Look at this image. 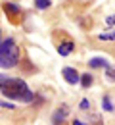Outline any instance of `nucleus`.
Instances as JSON below:
<instances>
[{
  "label": "nucleus",
  "instance_id": "f257e3e1",
  "mask_svg": "<svg viewBox=\"0 0 115 125\" xmlns=\"http://www.w3.org/2000/svg\"><path fill=\"white\" fill-rule=\"evenodd\" d=\"M0 93L10 100H17L23 104H33L35 93L27 87V83L23 79L17 77H8V75H0Z\"/></svg>",
  "mask_w": 115,
  "mask_h": 125
},
{
  "label": "nucleus",
  "instance_id": "f03ea898",
  "mask_svg": "<svg viewBox=\"0 0 115 125\" xmlns=\"http://www.w3.org/2000/svg\"><path fill=\"white\" fill-rule=\"evenodd\" d=\"M21 62V52L16 41L10 37L0 42V69H14Z\"/></svg>",
  "mask_w": 115,
  "mask_h": 125
},
{
  "label": "nucleus",
  "instance_id": "7ed1b4c3",
  "mask_svg": "<svg viewBox=\"0 0 115 125\" xmlns=\"http://www.w3.org/2000/svg\"><path fill=\"white\" fill-rule=\"evenodd\" d=\"M2 10H4V14H6V19H8L12 25H21V23H23L25 12H23L21 6H17L16 2L4 0V2H2Z\"/></svg>",
  "mask_w": 115,
  "mask_h": 125
},
{
  "label": "nucleus",
  "instance_id": "20e7f679",
  "mask_svg": "<svg viewBox=\"0 0 115 125\" xmlns=\"http://www.w3.org/2000/svg\"><path fill=\"white\" fill-rule=\"evenodd\" d=\"M62 75H63V79H65L69 85H79L81 83V73L75 69V67H63L62 69Z\"/></svg>",
  "mask_w": 115,
  "mask_h": 125
},
{
  "label": "nucleus",
  "instance_id": "39448f33",
  "mask_svg": "<svg viewBox=\"0 0 115 125\" xmlns=\"http://www.w3.org/2000/svg\"><path fill=\"white\" fill-rule=\"evenodd\" d=\"M56 50H58V54L60 56H69V54H73V50H75V42L71 41V39H65V41H62V42H58L56 44Z\"/></svg>",
  "mask_w": 115,
  "mask_h": 125
},
{
  "label": "nucleus",
  "instance_id": "423d86ee",
  "mask_svg": "<svg viewBox=\"0 0 115 125\" xmlns=\"http://www.w3.org/2000/svg\"><path fill=\"white\" fill-rule=\"evenodd\" d=\"M67 117H69V106L67 104H60L58 110L52 114V121L54 123H63Z\"/></svg>",
  "mask_w": 115,
  "mask_h": 125
},
{
  "label": "nucleus",
  "instance_id": "0eeeda50",
  "mask_svg": "<svg viewBox=\"0 0 115 125\" xmlns=\"http://www.w3.org/2000/svg\"><path fill=\"white\" fill-rule=\"evenodd\" d=\"M88 67H92V69H106V67H109V62L106 58H102V56H96V58L88 60Z\"/></svg>",
  "mask_w": 115,
  "mask_h": 125
},
{
  "label": "nucleus",
  "instance_id": "6e6552de",
  "mask_svg": "<svg viewBox=\"0 0 115 125\" xmlns=\"http://www.w3.org/2000/svg\"><path fill=\"white\" fill-rule=\"evenodd\" d=\"M92 83H94V75H92L90 71L81 73V85H82V89H90V87H92Z\"/></svg>",
  "mask_w": 115,
  "mask_h": 125
},
{
  "label": "nucleus",
  "instance_id": "1a4fd4ad",
  "mask_svg": "<svg viewBox=\"0 0 115 125\" xmlns=\"http://www.w3.org/2000/svg\"><path fill=\"white\" fill-rule=\"evenodd\" d=\"M102 108L106 110V112H115V104H113V100H111L109 94H104L102 96Z\"/></svg>",
  "mask_w": 115,
  "mask_h": 125
},
{
  "label": "nucleus",
  "instance_id": "9d476101",
  "mask_svg": "<svg viewBox=\"0 0 115 125\" xmlns=\"http://www.w3.org/2000/svg\"><path fill=\"white\" fill-rule=\"evenodd\" d=\"M52 6V0H35V8L36 10H48Z\"/></svg>",
  "mask_w": 115,
  "mask_h": 125
},
{
  "label": "nucleus",
  "instance_id": "9b49d317",
  "mask_svg": "<svg viewBox=\"0 0 115 125\" xmlns=\"http://www.w3.org/2000/svg\"><path fill=\"white\" fill-rule=\"evenodd\" d=\"M98 39H100V41H115V31H111V33H100Z\"/></svg>",
  "mask_w": 115,
  "mask_h": 125
},
{
  "label": "nucleus",
  "instance_id": "f8f14e48",
  "mask_svg": "<svg viewBox=\"0 0 115 125\" xmlns=\"http://www.w3.org/2000/svg\"><path fill=\"white\" fill-rule=\"evenodd\" d=\"M106 77L109 81H115V67H106Z\"/></svg>",
  "mask_w": 115,
  "mask_h": 125
},
{
  "label": "nucleus",
  "instance_id": "ddd939ff",
  "mask_svg": "<svg viewBox=\"0 0 115 125\" xmlns=\"http://www.w3.org/2000/svg\"><path fill=\"white\" fill-rule=\"evenodd\" d=\"M106 25H107V27H113L115 25V14H111V16L106 17Z\"/></svg>",
  "mask_w": 115,
  "mask_h": 125
},
{
  "label": "nucleus",
  "instance_id": "4468645a",
  "mask_svg": "<svg viewBox=\"0 0 115 125\" xmlns=\"http://www.w3.org/2000/svg\"><path fill=\"white\" fill-rule=\"evenodd\" d=\"M0 108H8V110H16V106L12 102H6V100H0Z\"/></svg>",
  "mask_w": 115,
  "mask_h": 125
},
{
  "label": "nucleus",
  "instance_id": "2eb2a0df",
  "mask_svg": "<svg viewBox=\"0 0 115 125\" xmlns=\"http://www.w3.org/2000/svg\"><path fill=\"white\" fill-rule=\"evenodd\" d=\"M79 108H81V110H88V108H90V102H88L86 98H82L81 102H79Z\"/></svg>",
  "mask_w": 115,
  "mask_h": 125
},
{
  "label": "nucleus",
  "instance_id": "dca6fc26",
  "mask_svg": "<svg viewBox=\"0 0 115 125\" xmlns=\"http://www.w3.org/2000/svg\"><path fill=\"white\" fill-rule=\"evenodd\" d=\"M88 119H90V123H102V117H98V115H90Z\"/></svg>",
  "mask_w": 115,
  "mask_h": 125
},
{
  "label": "nucleus",
  "instance_id": "f3484780",
  "mask_svg": "<svg viewBox=\"0 0 115 125\" xmlns=\"http://www.w3.org/2000/svg\"><path fill=\"white\" fill-rule=\"evenodd\" d=\"M0 42H2V31H0Z\"/></svg>",
  "mask_w": 115,
  "mask_h": 125
}]
</instances>
